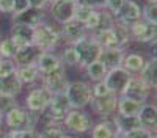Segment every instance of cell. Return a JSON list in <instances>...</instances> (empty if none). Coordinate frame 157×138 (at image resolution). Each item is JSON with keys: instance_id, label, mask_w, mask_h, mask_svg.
<instances>
[{"instance_id": "2e32d148", "label": "cell", "mask_w": 157, "mask_h": 138, "mask_svg": "<svg viewBox=\"0 0 157 138\" xmlns=\"http://www.w3.org/2000/svg\"><path fill=\"white\" fill-rule=\"evenodd\" d=\"M115 19L126 25H130V24L140 21L141 19V3L138 0H126L120 13L115 16Z\"/></svg>"}, {"instance_id": "8d00e7d4", "label": "cell", "mask_w": 157, "mask_h": 138, "mask_svg": "<svg viewBox=\"0 0 157 138\" xmlns=\"http://www.w3.org/2000/svg\"><path fill=\"white\" fill-rule=\"evenodd\" d=\"M94 8H91L85 3H78L75 2V9H74V19H77L78 22H85L88 19V16L91 14V11H93Z\"/></svg>"}, {"instance_id": "5b68a950", "label": "cell", "mask_w": 157, "mask_h": 138, "mask_svg": "<svg viewBox=\"0 0 157 138\" xmlns=\"http://www.w3.org/2000/svg\"><path fill=\"white\" fill-rule=\"evenodd\" d=\"M64 94H66V97L69 100L71 108H85V107H88L91 97H93V94H91V85L83 80L69 82Z\"/></svg>"}, {"instance_id": "d590c367", "label": "cell", "mask_w": 157, "mask_h": 138, "mask_svg": "<svg viewBox=\"0 0 157 138\" xmlns=\"http://www.w3.org/2000/svg\"><path fill=\"white\" fill-rule=\"evenodd\" d=\"M141 19L157 24V0H145L141 5Z\"/></svg>"}, {"instance_id": "44dd1931", "label": "cell", "mask_w": 157, "mask_h": 138, "mask_svg": "<svg viewBox=\"0 0 157 138\" xmlns=\"http://www.w3.org/2000/svg\"><path fill=\"white\" fill-rule=\"evenodd\" d=\"M33 28L35 27H30V25H25V24H13L10 28V36L13 38V41L16 43L17 47H22L32 43Z\"/></svg>"}, {"instance_id": "277c9868", "label": "cell", "mask_w": 157, "mask_h": 138, "mask_svg": "<svg viewBox=\"0 0 157 138\" xmlns=\"http://www.w3.org/2000/svg\"><path fill=\"white\" fill-rule=\"evenodd\" d=\"M91 125H93V119H91L90 113L85 111L83 108H71L66 118L63 119V127L71 133L82 135L90 132Z\"/></svg>"}, {"instance_id": "ffe728a7", "label": "cell", "mask_w": 157, "mask_h": 138, "mask_svg": "<svg viewBox=\"0 0 157 138\" xmlns=\"http://www.w3.org/2000/svg\"><path fill=\"white\" fill-rule=\"evenodd\" d=\"M146 60L148 58L141 52H124L121 68H124L129 74H132V75H138V72L143 69V66H145Z\"/></svg>"}, {"instance_id": "5bb4252c", "label": "cell", "mask_w": 157, "mask_h": 138, "mask_svg": "<svg viewBox=\"0 0 157 138\" xmlns=\"http://www.w3.org/2000/svg\"><path fill=\"white\" fill-rule=\"evenodd\" d=\"M130 77H132V74H129L124 68H115V69L107 71V75H105V79H104V83L107 85L110 93L120 96L124 91V88H126L127 82L130 80Z\"/></svg>"}, {"instance_id": "f35d334b", "label": "cell", "mask_w": 157, "mask_h": 138, "mask_svg": "<svg viewBox=\"0 0 157 138\" xmlns=\"http://www.w3.org/2000/svg\"><path fill=\"white\" fill-rule=\"evenodd\" d=\"M17 102H16V97L13 96H6V94H0V113H6L10 108L16 107Z\"/></svg>"}, {"instance_id": "4316f807", "label": "cell", "mask_w": 157, "mask_h": 138, "mask_svg": "<svg viewBox=\"0 0 157 138\" xmlns=\"http://www.w3.org/2000/svg\"><path fill=\"white\" fill-rule=\"evenodd\" d=\"M16 75L22 82V85H33L39 82V71L36 65H27V66H17L16 68Z\"/></svg>"}, {"instance_id": "bcb514c9", "label": "cell", "mask_w": 157, "mask_h": 138, "mask_svg": "<svg viewBox=\"0 0 157 138\" xmlns=\"http://www.w3.org/2000/svg\"><path fill=\"white\" fill-rule=\"evenodd\" d=\"M49 6L47 0H29V8H35V9H43L46 11Z\"/></svg>"}, {"instance_id": "d4e9b609", "label": "cell", "mask_w": 157, "mask_h": 138, "mask_svg": "<svg viewBox=\"0 0 157 138\" xmlns=\"http://www.w3.org/2000/svg\"><path fill=\"white\" fill-rule=\"evenodd\" d=\"M112 119L116 125V130L123 132V133H129V132L141 127L138 116H134V115H120V113H115Z\"/></svg>"}, {"instance_id": "ba28073f", "label": "cell", "mask_w": 157, "mask_h": 138, "mask_svg": "<svg viewBox=\"0 0 157 138\" xmlns=\"http://www.w3.org/2000/svg\"><path fill=\"white\" fill-rule=\"evenodd\" d=\"M52 94L46 86H43L39 83L38 86H33L32 90L29 91V94L25 96V108L33 111V113H41L47 108Z\"/></svg>"}, {"instance_id": "7dc6e473", "label": "cell", "mask_w": 157, "mask_h": 138, "mask_svg": "<svg viewBox=\"0 0 157 138\" xmlns=\"http://www.w3.org/2000/svg\"><path fill=\"white\" fill-rule=\"evenodd\" d=\"M13 3H14V13H13V14L21 13V11L29 8V0H13Z\"/></svg>"}, {"instance_id": "83f0119b", "label": "cell", "mask_w": 157, "mask_h": 138, "mask_svg": "<svg viewBox=\"0 0 157 138\" xmlns=\"http://www.w3.org/2000/svg\"><path fill=\"white\" fill-rule=\"evenodd\" d=\"M83 71H85L86 77L91 82H102L104 79H105V75H107V68L104 66L102 61H99V60L90 63L88 66L83 68Z\"/></svg>"}, {"instance_id": "9a60e30c", "label": "cell", "mask_w": 157, "mask_h": 138, "mask_svg": "<svg viewBox=\"0 0 157 138\" xmlns=\"http://www.w3.org/2000/svg\"><path fill=\"white\" fill-rule=\"evenodd\" d=\"M43 55V50L36 44L30 43L17 49V52L13 57V61L16 63V66H27V65H36L39 57Z\"/></svg>"}, {"instance_id": "7bdbcfd3", "label": "cell", "mask_w": 157, "mask_h": 138, "mask_svg": "<svg viewBox=\"0 0 157 138\" xmlns=\"http://www.w3.org/2000/svg\"><path fill=\"white\" fill-rule=\"evenodd\" d=\"M13 13H14L13 0H0V14H13Z\"/></svg>"}, {"instance_id": "f6af8a7d", "label": "cell", "mask_w": 157, "mask_h": 138, "mask_svg": "<svg viewBox=\"0 0 157 138\" xmlns=\"http://www.w3.org/2000/svg\"><path fill=\"white\" fill-rule=\"evenodd\" d=\"M77 2H78V3H85V5L94 8V9H101V8L105 6L107 0H77Z\"/></svg>"}, {"instance_id": "8992f818", "label": "cell", "mask_w": 157, "mask_h": 138, "mask_svg": "<svg viewBox=\"0 0 157 138\" xmlns=\"http://www.w3.org/2000/svg\"><path fill=\"white\" fill-rule=\"evenodd\" d=\"M39 82H41V85L46 86L52 94L64 93V91H66V88H68V85H69V79H68V74H66V68L61 65V66H58V68L54 69V71L39 75Z\"/></svg>"}, {"instance_id": "603a6c76", "label": "cell", "mask_w": 157, "mask_h": 138, "mask_svg": "<svg viewBox=\"0 0 157 138\" xmlns=\"http://www.w3.org/2000/svg\"><path fill=\"white\" fill-rule=\"evenodd\" d=\"M137 116L140 119L141 127L155 132V124H157V107H155V104H148V102L143 104Z\"/></svg>"}, {"instance_id": "9c48e42d", "label": "cell", "mask_w": 157, "mask_h": 138, "mask_svg": "<svg viewBox=\"0 0 157 138\" xmlns=\"http://www.w3.org/2000/svg\"><path fill=\"white\" fill-rule=\"evenodd\" d=\"M49 16L57 25H61L74 19V9H75V2H69V0H54L47 6Z\"/></svg>"}, {"instance_id": "6f0895ef", "label": "cell", "mask_w": 157, "mask_h": 138, "mask_svg": "<svg viewBox=\"0 0 157 138\" xmlns=\"http://www.w3.org/2000/svg\"><path fill=\"white\" fill-rule=\"evenodd\" d=\"M0 58H2V57H0Z\"/></svg>"}, {"instance_id": "1f68e13d", "label": "cell", "mask_w": 157, "mask_h": 138, "mask_svg": "<svg viewBox=\"0 0 157 138\" xmlns=\"http://www.w3.org/2000/svg\"><path fill=\"white\" fill-rule=\"evenodd\" d=\"M58 57H60V61L64 68H78V57H77L74 46L64 44L61 52L58 54Z\"/></svg>"}, {"instance_id": "db71d44e", "label": "cell", "mask_w": 157, "mask_h": 138, "mask_svg": "<svg viewBox=\"0 0 157 138\" xmlns=\"http://www.w3.org/2000/svg\"><path fill=\"white\" fill-rule=\"evenodd\" d=\"M47 2H49V3H52V2H54V0H47Z\"/></svg>"}, {"instance_id": "484cf974", "label": "cell", "mask_w": 157, "mask_h": 138, "mask_svg": "<svg viewBox=\"0 0 157 138\" xmlns=\"http://www.w3.org/2000/svg\"><path fill=\"white\" fill-rule=\"evenodd\" d=\"M58 66H61V61H60L58 54H55V52H43V55L39 57V60L36 63V68L39 71V75L54 71Z\"/></svg>"}, {"instance_id": "681fc988", "label": "cell", "mask_w": 157, "mask_h": 138, "mask_svg": "<svg viewBox=\"0 0 157 138\" xmlns=\"http://www.w3.org/2000/svg\"><path fill=\"white\" fill-rule=\"evenodd\" d=\"M0 138H11L10 132H3V130H0Z\"/></svg>"}, {"instance_id": "4dcf8cb0", "label": "cell", "mask_w": 157, "mask_h": 138, "mask_svg": "<svg viewBox=\"0 0 157 138\" xmlns=\"http://www.w3.org/2000/svg\"><path fill=\"white\" fill-rule=\"evenodd\" d=\"M113 33L116 38V44L120 49H126L127 44H130V35H129V25L120 22V21H115L113 24Z\"/></svg>"}, {"instance_id": "11a10c76", "label": "cell", "mask_w": 157, "mask_h": 138, "mask_svg": "<svg viewBox=\"0 0 157 138\" xmlns=\"http://www.w3.org/2000/svg\"><path fill=\"white\" fill-rule=\"evenodd\" d=\"M69 2H77V0H69Z\"/></svg>"}, {"instance_id": "f1b7e54d", "label": "cell", "mask_w": 157, "mask_h": 138, "mask_svg": "<svg viewBox=\"0 0 157 138\" xmlns=\"http://www.w3.org/2000/svg\"><path fill=\"white\" fill-rule=\"evenodd\" d=\"M140 108H141V104L135 102V100H130L124 96H118L116 113H120V115H134V116H137Z\"/></svg>"}, {"instance_id": "7a4b0ae2", "label": "cell", "mask_w": 157, "mask_h": 138, "mask_svg": "<svg viewBox=\"0 0 157 138\" xmlns=\"http://www.w3.org/2000/svg\"><path fill=\"white\" fill-rule=\"evenodd\" d=\"M3 125L10 130H30L36 129V113L27 110L25 107H13L3 113Z\"/></svg>"}, {"instance_id": "7402d4cb", "label": "cell", "mask_w": 157, "mask_h": 138, "mask_svg": "<svg viewBox=\"0 0 157 138\" xmlns=\"http://www.w3.org/2000/svg\"><path fill=\"white\" fill-rule=\"evenodd\" d=\"M138 77L149 90H155L157 88V60L155 57H149L146 60L143 69L138 72Z\"/></svg>"}, {"instance_id": "ab89813d", "label": "cell", "mask_w": 157, "mask_h": 138, "mask_svg": "<svg viewBox=\"0 0 157 138\" xmlns=\"http://www.w3.org/2000/svg\"><path fill=\"white\" fill-rule=\"evenodd\" d=\"M91 94H93V97H102V96L110 94V91L102 80V82H93V85H91Z\"/></svg>"}, {"instance_id": "e575fe53", "label": "cell", "mask_w": 157, "mask_h": 138, "mask_svg": "<svg viewBox=\"0 0 157 138\" xmlns=\"http://www.w3.org/2000/svg\"><path fill=\"white\" fill-rule=\"evenodd\" d=\"M17 46L16 43L13 41V38L8 35V36H2L0 38V57L2 58H13L14 54L17 52Z\"/></svg>"}, {"instance_id": "b9f144b4", "label": "cell", "mask_w": 157, "mask_h": 138, "mask_svg": "<svg viewBox=\"0 0 157 138\" xmlns=\"http://www.w3.org/2000/svg\"><path fill=\"white\" fill-rule=\"evenodd\" d=\"M124 2H126V0H107V3H105L104 8H105L107 11H110L113 16H116L118 13H120V9H121Z\"/></svg>"}, {"instance_id": "4fadbf2b", "label": "cell", "mask_w": 157, "mask_h": 138, "mask_svg": "<svg viewBox=\"0 0 157 138\" xmlns=\"http://www.w3.org/2000/svg\"><path fill=\"white\" fill-rule=\"evenodd\" d=\"M58 30H60V38H61V43L64 44H75L78 39H82L88 35L85 25L82 22H78L77 19H71L68 22H64L61 25H58Z\"/></svg>"}, {"instance_id": "ee69618b", "label": "cell", "mask_w": 157, "mask_h": 138, "mask_svg": "<svg viewBox=\"0 0 157 138\" xmlns=\"http://www.w3.org/2000/svg\"><path fill=\"white\" fill-rule=\"evenodd\" d=\"M151 133H152V130H148L145 127H138L132 132H129V136L130 138H148Z\"/></svg>"}, {"instance_id": "ac0fdd59", "label": "cell", "mask_w": 157, "mask_h": 138, "mask_svg": "<svg viewBox=\"0 0 157 138\" xmlns=\"http://www.w3.org/2000/svg\"><path fill=\"white\" fill-rule=\"evenodd\" d=\"M124 52H126V49H120V47L102 49L101 55H99V61H102V65L107 68V71L115 69V68H121Z\"/></svg>"}, {"instance_id": "3957f363", "label": "cell", "mask_w": 157, "mask_h": 138, "mask_svg": "<svg viewBox=\"0 0 157 138\" xmlns=\"http://www.w3.org/2000/svg\"><path fill=\"white\" fill-rule=\"evenodd\" d=\"M72 46H74L75 52H77V57H78V69L83 71V68L88 66L90 63L99 60L102 47L94 41V38L91 36L90 33L85 38H82V39H78Z\"/></svg>"}, {"instance_id": "30bf717a", "label": "cell", "mask_w": 157, "mask_h": 138, "mask_svg": "<svg viewBox=\"0 0 157 138\" xmlns=\"http://www.w3.org/2000/svg\"><path fill=\"white\" fill-rule=\"evenodd\" d=\"M116 104H118V96L110 93L102 97H91L88 105L91 107L94 115L104 119V118H112L116 113Z\"/></svg>"}, {"instance_id": "836d02e7", "label": "cell", "mask_w": 157, "mask_h": 138, "mask_svg": "<svg viewBox=\"0 0 157 138\" xmlns=\"http://www.w3.org/2000/svg\"><path fill=\"white\" fill-rule=\"evenodd\" d=\"M115 16L112 14L110 11H107L105 8H101L98 9V27L94 32H101V30H109L113 27L115 24Z\"/></svg>"}, {"instance_id": "52a82bcc", "label": "cell", "mask_w": 157, "mask_h": 138, "mask_svg": "<svg viewBox=\"0 0 157 138\" xmlns=\"http://www.w3.org/2000/svg\"><path fill=\"white\" fill-rule=\"evenodd\" d=\"M129 35L130 41H135L138 44H151L152 41H155L157 36V24L140 19L129 25Z\"/></svg>"}, {"instance_id": "f546056e", "label": "cell", "mask_w": 157, "mask_h": 138, "mask_svg": "<svg viewBox=\"0 0 157 138\" xmlns=\"http://www.w3.org/2000/svg\"><path fill=\"white\" fill-rule=\"evenodd\" d=\"M90 35L94 38V41H96L102 49L118 47V44H116V38H115V33H113V28L101 30V32H93V33H90Z\"/></svg>"}, {"instance_id": "f907efd6", "label": "cell", "mask_w": 157, "mask_h": 138, "mask_svg": "<svg viewBox=\"0 0 157 138\" xmlns=\"http://www.w3.org/2000/svg\"><path fill=\"white\" fill-rule=\"evenodd\" d=\"M0 130H3V115L0 113Z\"/></svg>"}, {"instance_id": "e0dca14e", "label": "cell", "mask_w": 157, "mask_h": 138, "mask_svg": "<svg viewBox=\"0 0 157 138\" xmlns=\"http://www.w3.org/2000/svg\"><path fill=\"white\" fill-rule=\"evenodd\" d=\"M11 16H13V24H25V25H30V27H36V25L46 21V11L27 8V9L16 13V14H11Z\"/></svg>"}, {"instance_id": "7c38bea8", "label": "cell", "mask_w": 157, "mask_h": 138, "mask_svg": "<svg viewBox=\"0 0 157 138\" xmlns=\"http://www.w3.org/2000/svg\"><path fill=\"white\" fill-rule=\"evenodd\" d=\"M152 90H149V88L141 82V79L138 77V75H132L130 77V80L127 82L124 91L120 94V96H124L130 100H135V102L138 104H146L148 102V97L151 94Z\"/></svg>"}, {"instance_id": "cb8c5ba5", "label": "cell", "mask_w": 157, "mask_h": 138, "mask_svg": "<svg viewBox=\"0 0 157 138\" xmlns=\"http://www.w3.org/2000/svg\"><path fill=\"white\" fill-rule=\"evenodd\" d=\"M22 90H24V85L17 79L16 72L11 75H6V77H0V94L16 97L22 93Z\"/></svg>"}, {"instance_id": "8fae6325", "label": "cell", "mask_w": 157, "mask_h": 138, "mask_svg": "<svg viewBox=\"0 0 157 138\" xmlns=\"http://www.w3.org/2000/svg\"><path fill=\"white\" fill-rule=\"evenodd\" d=\"M69 110H71V104H69L66 94L60 93V94L52 96V99H50L47 108L44 110V113L54 122H63V119L66 118Z\"/></svg>"}, {"instance_id": "d6986e66", "label": "cell", "mask_w": 157, "mask_h": 138, "mask_svg": "<svg viewBox=\"0 0 157 138\" xmlns=\"http://www.w3.org/2000/svg\"><path fill=\"white\" fill-rule=\"evenodd\" d=\"M116 133L118 130L112 118H104L98 121L96 124H93L90 129L91 138H115Z\"/></svg>"}, {"instance_id": "74e56055", "label": "cell", "mask_w": 157, "mask_h": 138, "mask_svg": "<svg viewBox=\"0 0 157 138\" xmlns=\"http://www.w3.org/2000/svg\"><path fill=\"white\" fill-rule=\"evenodd\" d=\"M16 63L13 58H0V77H6L16 72Z\"/></svg>"}, {"instance_id": "c3c4849f", "label": "cell", "mask_w": 157, "mask_h": 138, "mask_svg": "<svg viewBox=\"0 0 157 138\" xmlns=\"http://www.w3.org/2000/svg\"><path fill=\"white\" fill-rule=\"evenodd\" d=\"M115 138H130V136H129V133H123V132H118V133L115 135Z\"/></svg>"}, {"instance_id": "f5cc1de1", "label": "cell", "mask_w": 157, "mask_h": 138, "mask_svg": "<svg viewBox=\"0 0 157 138\" xmlns=\"http://www.w3.org/2000/svg\"><path fill=\"white\" fill-rule=\"evenodd\" d=\"M148 138H157V135H155V132H152V133H151V135H149Z\"/></svg>"}, {"instance_id": "6da1fadb", "label": "cell", "mask_w": 157, "mask_h": 138, "mask_svg": "<svg viewBox=\"0 0 157 138\" xmlns=\"http://www.w3.org/2000/svg\"><path fill=\"white\" fill-rule=\"evenodd\" d=\"M33 44H36L43 52H54V49L61 43L60 30L57 25L50 24L47 21L41 22L33 28Z\"/></svg>"}, {"instance_id": "60d3db41", "label": "cell", "mask_w": 157, "mask_h": 138, "mask_svg": "<svg viewBox=\"0 0 157 138\" xmlns=\"http://www.w3.org/2000/svg\"><path fill=\"white\" fill-rule=\"evenodd\" d=\"M11 138H41L39 132L36 129H30V130H10Z\"/></svg>"}, {"instance_id": "9f6ffc18", "label": "cell", "mask_w": 157, "mask_h": 138, "mask_svg": "<svg viewBox=\"0 0 157 138\" xmlns=\"http://www.w3.org/2000/svg\"><path fill=\"white\" fill-rule=\"evenodd\" d=\"M0 38H2V32H0Z\"/></svg>"}, {"instance_id": "816d5d0a", "label": "cell", "mask_w": 157, "mask_h": 138, "mask_svg": "<svg viewBox=\"0 0 157 138\" xmlns=\"http://www.w3.org/2000/svg\"><path fill=\"white\" fill-rule=\"evenodd\" d=\"M61 138H75V136H74V135H71V133H64Z\"/></svg>"}, {"instance_id": "d6a6232c", "label": "cell", "mask_w": 157, "mask_h": 138, "mask_svg": "<svg viewBox=\"0 0 157 138\" xmlns=\"http://www.w3.org/2000/svg\"><path fill=\"white\" fill-rule=\"evenodd\" d=\"M64 133L66 130L63 127V122H50L41 127V132H39L41 138H61Z\"/></svg>"}]
</instances>
